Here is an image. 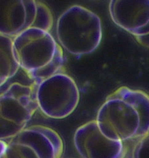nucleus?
<instances>
[{
    "mask_svg": "<svg viewBox=\"0 0 149 158\" xmlns=\"http://www.w3.org/2000/svg\"><path fill=\"white\" fill-rule=\"evenodd\" d=\"M96 121L112 139L123 142L144 137L149 134V95L121 86L107 97Z\"/></svg>",
    "mask_w": 149,
    "mask_h": 158,
    "instance_id": "f257e3e1",
    "label": "nucleus"
},
{
    "mask_svg": "<svg viewBox=\"0 0 149 158\" xmlns=\"http://www.w3.org/2000/svg\"><path fill=\"white\" fill-rule=\"evenodd\" d=\"M16 61L28 77L39 84L59 73L64 65V53L50 32L31 27L13 39Z\"/></svg>",
    "mask_w": 149,
    "mask_h": 158,
    "instance_id": "f03ea898",
    "label": "nucleus"
},
{
    "mask_svg": "<svg viewBox=\"0 0 149 158\" xmlns=\"http://www.w3.org/2000/svg\"><path fill=\"white\" fill-rule=\"evenodd\" d=\"M56 33L60 45L68 53L76 56L89 54L101 43V19L90 10L74 5L59 17Z\"/></svg>",
    "mask_w": 149,
    "mask_h": 158,
    "instance_id": "7ed1b4c3",
    "label": "nucleus"
},
{
    "mask_svg": "<svg viewBox=\"0 0 149 158\" xmlns=\"http://www.w3.org/2000/svg\"><path fill=\"white\" fill-rule=\"evenodd\" d=\"M37 84H11L0 94V140L11 139L24 130L38 109Z\"/></svg>",
    "mask_w": 149,
    "mask_h": 158,
    "instance_id": "20e7f679",
    "label": "nucleus"
},
{
    "mask_svg": "<svg viewBox=\"0 0 149 158\" xmlns=\"http://www.w3.org/2000/svg\"><path fill=\"white\" fill-rule=\"evenodd\" d=\"M64 151L58 133L44 126L25 128L8 143L0 140V158H61Z\"/></svg>",
    "mask_w": 149,
    "mask_h": 158,
    "instance_id": "39448f33",
    "label": "nucleus"
},
{
    "mask_svg": "<svg viewBox=\"0 0 149 158\" xmlns=\"http://www.w3.org/2000/svg\"><path fill=\"white\" fill-rule=\"evenodd\" d=\"M53 16L38 0H0V35L15 37L31 27L50 32Z\"/></svg>",
    "mask_w": 149,
    "mask_h": 158,
    "instance_id": "423d86ee",
    "label": "nucleus"
},
{
    "mask_svg": "<svg viewBox=\"0 0 149 158\" xmlns=\"http://www.w3.org/2000/svg\"><path fill=\"white\" fill-rule=\"evenodd\" d=\"M36 99L38 109L45 116L63 119L77 107L80 93L74 79L59 73L37 85Z\"/></svg>",
    "mask_w": 149,
    "mask_h": 158,
    "instance_id": "0eeeda50",
    "label": "nucleus"
},
{
    "mask_svg": "<svg viewBox=\"0 0 149 158\" xmlns=\"http://www.w3.org/2000/svg\"><path fill=\"white\" fill-rule=\"evenodd\" d=\"M74 143L82 158H123L126 152L123 141L107 137L96 120L89 121L77 128Z\"/></svg>",
    "mask_w": 149,
    "mask_h": 158,
    "instance_id": "6e6552de",
    "label": "nucleus"
},
{
    "mask_svg": "<svg viewBox=\"0 0 149 158\" xmlns=\"http://www.w3.org/2000/svg\"><path fill=\"white\" fill-rule=\"evenodd\" d=\"M112 21L137 38L149 35V0H110Z\"/></svg>",
    "mask_w": 149,
    "mask_h": 158,
    "instance_id": "1a4fd4ad",
    "label": "nucleus"
},
{
    "mask_svg": "<svg viewBox=\"0 0 149 158\" xmlns=\"http://www.w3.org/2000/svg\"><path fill=\"white\" fill-rule=\"evenodd\" d=\"M19 65L13 49V39L0 35V86L16 75Z\"/></svg>",
    "mask_w": 149,
    "mask_h": 158,
    "instance_id": "9d476101",
    "label": "nucleus"
},
{
    "mask_svg": "<svg viewBox=\"0 0 149 158\" xmlns=\"http://www.w3.org/2000/svg\"><path fill=\"white\" fill-rule=\"evenodd\" d=\"M126 149L123 158H149V134Z\"/></svg>",
    "mask_w": 149,
    "mask_h": 158,
    "instance_id": "9b49d317",
    "label": "nucleus"
}]
</instances>
